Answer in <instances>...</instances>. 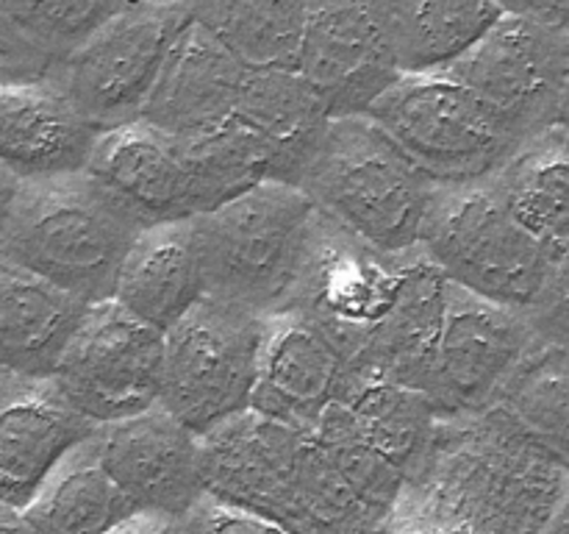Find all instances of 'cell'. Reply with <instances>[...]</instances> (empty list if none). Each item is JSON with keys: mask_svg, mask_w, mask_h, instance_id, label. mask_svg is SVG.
Segmentation results:
<instances>
[{"mask_svg": "<svg viewBox=\"0 0 569 534\" xmlns=\"http://www.w3.org/2000/svg\"><path fill=\"white\" fill-rule=\"evenodd\" d=\"M311 434L320 439L326 454L331 456L333 465L339 467L350 487L356 490L367 510L381 521V532L392 521L395 510H398L400 498L406 493V476L392 459L372 448L359 432H356L353 421L345 412L339 400H333L320 421L311 426Z\"/></svg>", "mask_w": 569, "mask_h": 534, "instance_id": "cell-31", "label": "cell"}, {"mask_svg": "<svg viewBox=\"0 0 569 534\" xmlns=\"http://www.w3.org/2000/svg\"><path fill=\"white\" fill-rule=\"evenodd\" d=\"M98 142L56 76L0 83V161L26 178L83 170Z\"/></svg>", "mask_w": 569, "mask_h": 534, "instance_id": "cell-19", "label": "cell"}, {"mask_svg": "<svg viewBox=\"0 0 569 534\" xmlns=\"http://www.w3.org/2000/svg\"><path fill=\"white\" fill-rule=\"evenodd\" d=\"M20 515L28 532L100 534L120 532L137 510L106 471L92 434L50 471Z\"/></svg>", "mask_w": 569, "mask_h": 534, "instance_id": "cell-24", "label": "cell"}, {"mask_svg": "<svg viewBox=\"0 0 569 534\" xmlns=\"http://www.w3.org/2000/svg\"><path fill=\"white\" fill-rule=\"evenodd\" d=\"M545 343L569 350V248L556 256L542 293L528 309Z\"/></svg>", "mask_w": 569, "mask_h": 534, "instance_id": "cell-35", "label": "cell"}, {"mask_svg": "<svg viewBox=\"0 0 569 534\" xmlns=\"http://www.w3.org/2000/svg\"><path fill=\"white\" fill-rule=\"evenodd\" d=\"M206 295L259 315L292 309L309 276L322 211L303 187L261 181L192 217Z\"/></svg>", "mask_w": 569, "mask_h": 534, "instance_id": "cell-2", "label": "cell"}, {"mask_svg": "<svg viewBox=\"0 0 569 534\" xmlns=\"http://www.w3.org/2000/svg\"><path fill=\"white\" fill-rule=\"evenodd\" d=\"M98 432L56 376L0 367V498L26 510L56 465Z\"/></svg>", "mask_w": 569, "mask_h": 534, "instance_id": "cell-15", "label": "cell"}, {"mask_svg": "<svg viewBox=\"0 0 569 534\" xmlns=\"http://www.w3.org/2000/svg\"><path fill=\"white\" fill-rule=\"evenodd\" d=\"M250 67L189 17L144 106V120L178 137L222 126L237 115Z\"/></svg>", "mask_w": 569, "mask_h": 534, "instance_id": "cell-18", "label": "cell"}, {"mask_svg": "<svg viewBox=\"0 0 569 534\" xmlns=\"http://www.w3.org/2000/svg\"><path fill=\"white\" fill-rule=\"evenodd\" d=\"M20 184H22V178L17 176L11 167H6L3 161H0V237H3L11 209H14V200H17V192H20Z\"/></svg>", "mask_w": 569, "mask_h": 534, "instance_id": "cell-38", "label": "cell"}, {"mask_svg": "<svg viewBox=\"0 0 569 534\" xmlns=\"http://www.w3.org/2000/svg\"><path fill=\"white\" fill-rule=\"evenodd\" d=\"M53 67V56L28 39L0 9V83L37 81V78L50 76Z\"/></svg>", "mask_w": 569, "mask_h": 534, "instance_id": "cell-36", "label": "cell"}, {"mask_svg": "<svg viewBox=\"0 0 569 534\" xmlns=\"http://www.w3.org/2000/svg\"><path fill=\"white\" fill-rule=\"evenodd\" d=\"M298 504L303 532H381V521L356 495L311 428L300 448Z\"/></svg>", "mask_w": 569, "mask_h": 534, "instance_id": "cell-32", "label": "cell"}, {"mask_svg": "<svg viewBox=\"0 0 569 534\" xmlns=\"http://www.w3.org/2000/svg\"><path fill=\"white\" fill-rule=\"evenodd\" d=\"M89 306L0 254V367L53 376Z\"/></svg>", "mask_w": 569, "mask_h": 534, "instance_id": "cell-21", "label": "cell"}, {"mask_svg": "<svg viewBox=\"0 0 569 534\" xmlns=\"http://www.w3.org/2000/svg\"><path fill=\"white\" fill-rule=\"evenodd\" d=\"M567 478V462L537 443L503 404L445 417L387 528L548 532Z\"/></svg>", "mask_w": 569, "mask_h": 534, "instance_id": "cell-1", "label": "cell"}, {"mask_svg": "<svg viewBox=\"0 0 569 534\" xmlns=\"http://www.w3.org/2000/svg\"><path fill=\"white\" fill-rule=\"evenodd\" d=\"M142 226L87 170L26 178L0 254L87 304L114 298L117 276Z\"/></svg>", "mask_w": 569, "mask_h": 534, "instance_id": "cell-4", "label": "cell"}, {"mask_svg": "<svg viewBox=\"0 0 569 534\" xmlns=\"http://www.w3.org/2000/svg\"><path fill=\"white\" fill-rule=\"evenodd\" d=\"M370 117L445 187L489 178L522 145L450 70L403 72Z\"/></svg>", "mask_w": 569, "mask_h": 534, "instance_id": "cell-5", "label": "cell"}, {"mask_svg": "<svg viewBox=\"0 0 569 534\" xmlns=\"http://www.w3.org/2000/svg\"><path fill=\"white\" fill-rule=\"evenodd\" d=\"M194 215L217 209L261 181H278V159L259 131L231 117L203 134L181 137Z\"/></svg>", "mask_w": 569, "mask_h": 534, "instance_id": "cell-29", "label": "cell"}, {"mask_svg": "<svg viewBox=\"0 0 569 534\" xmlns=\"http://www.w3.org/2000/svg\"><path fill=\"white\" fill-rule=\"evenodd\" d=\"M337 400L350 415L356 432L392 459L406 482L422 471L442 417L420 387L356 367Z\"/></svg>", "mask_w": 569, "mask_h": 534, "instance_id": "cell-25", "label": "cell"}, {"mask_svg": "<svg viewBox=\"0 0 569 534\" xmlns=\"http://www.w3.org/2000/svg\"><path fill=\"white\" fill-rule=\"evenodd\" d=\"M559 122L569 131V72H567V87H565V100H561V117H559Z\"/></svg>", "mask_w": 569, "mask_h": 534, "instance_id": "cell-41", "label": "cell"}, {"mask_svg": "<svg viewBox=\"0 0 569 534\" xmlns=\"http://www.w3.org/2000/svg\"><path fill=\"white\" fill-rule=\"evenodd\" d=\"M176 532H206V534H261V532H281L278 523H272L270 517L259 515L253 510H244V506L231 504V501H222L217 495L203 493L194 501L192 510L178 521Z\"/></svg>", "mask_w": 569, "mask_h": 534, "instance_id": "cell-34", "label": "cell"}, {"mask_svg": "<svg viewBox=\"0 0 569 534\" xmlns=\"http://www.w3.org/2000/svg\"><path fill=\"white\" fill-rule=\"evenodd\" d=\"M422 248L453 284L517 309H531L556 261L489 178L442 184Z\"/></svg>", "mask_w": 569, "mask_h": 534, "instance_id": "cell-6", "label": "cell"}, {"mask_svg": "<svg viewBox=\"0 0 569 534\" xmlns=\"http://www.w3.org/2000/svg\"><path fill=\"white\" fill-rule=\"evenodd\" d=\"M295 70L331 117L370 115L376 100L403 76L383 0H309Z\"/></svg>", "mask_w": 569, "mask_h": 534, "instance_id": "cell-12", "label": "cell"}, {"mask_svg": "<svg viewBox=\"0 0 569 534\" xmlns=\"http://www.w3.org/2000/svg\"><path fill=\"white\" fill-rule=\"evenodd\" d=\"M250 70H295L309 0H183Z\"/></svg>", "mask_w": 569, "mask_h": 534, "instance_id": "cell-28", "label": "cell"}, {"mask_svg": "<svg viewBox=\"0 0 569 534\" xmlns=\"http://www.w3.org/2000/svg\"><path fill=\"white\" fill-rule=\"evenodd\" d=\"M300 187L361 243L383 254L422 248L442 184L433 181L370 115L333 117Z\"/></svg>", "mask_w": 569, "mask_h": 534, "instance_id": "cell-3", "label": "cell"}, {"mask_svg": "<svg viewBox=\"0 0 569 534\" xmlns=\"http://www.w3.org/2000/svg\"><path fill=\"white\" fill-rule=\"evenodd\" d=\"M131 3L133 0H0V9L28 39L59 61Z\"/></svg>", "mask_w": 569, "mask_h": 534, "instance_id": "cell-33", "label": "cell"}, {"mask_svg": "<svg viewBox=\"0 0 569 534\" xmlns=\"http://www.w3.org/2000/svg\"><path fill=\"white\" fill-rule=\"evenodd\" d=\"M448 295L450 278L442 267L426 254V248L411 250L400 273L398 293L372 328L356 367L420 387L442 332Z\"/></svg>", "mask_w": 569, "mask_h": 534, "instance_id": "cell-22", "label": "cell"}, {"mask_svg": "<svg viewBox=\"0 0 569 534\" xmlns=\"http://www.w3.org/2000/svg\"><path fill=\"white\" fill-rule=\"evenodd\" d=\"M506 14L542 22L556 31H569V0H498Z\"/></svg>", "mask_w": 569, "mask_h": 534, "instance_id": "cell-37", "label": "cell"}, {"mask_svg": "<svg viewBox=\"0 0 569 534\" xmlns=\"http://www.w3.org/2000/svg\"><path fill=\"white\" fill-rule=\"evenodd\" d=\"M0 532H28L26 523H22L20 510L6 504L3 498H0Z\"/></svg>", "mask_w": 569, "mask_h": 534, "instance_id": "cell-40", "label": "cell"}, {"mask_svg": "<svg viewBox=\"0 0 569 534\" xmlns=\"http://www.w3.org/2000/svg\"><path fill=\"white\" fill-rule=\"evenodd\" d=\"M189 17L183 0H133L56 61V81L94 131H111L144 115L172 42Z\"/></svg>", "mask_w": 569, "mask_h": 534, "instance_id": "cell-8", "label": "cell"}, {"mask_svg": "<svg viewBox=\"0 0 569 534\" xmlns=\"http://www.w3.org/2000/svg\"><path fill=\"white\" fill-rule=\"evenodd\" d=\"M537 443L569 465V350L539 345L498 400Z\"/></svg>", "mask_w": 569, "mask_h": 534, "instance_id": "cell-30", "label": "cell"}, {"mask_svg": "<svg viewBox=\"0 0 569 534\" xmlns=\"http://www.w3.org/2000/svg\"><path fill=\"white\" fill-rule=\"evenodd\" d=\"M261 337L264 315L206 295L164 334L159 404L198 434L250 409Z\"/></svg>", "mask_w": 569, "mask_h": 534, "instance_id": "cell-7", "label": "cell"}, {"mask_svg": "<svg viewBox=\"0 0 569 534\" xmlns=\"http://www.w3.org/2000/svg\"><path fill=\"white\" fill-rule=\"evenodd\" d=\"M520 142L559 126L569 72V31L503 14L453 67Z\"/></svg>", "mask_w": 569, "mask_h": 534, "instance_id": "cell-11", "label": "cell"}, {"mask_svg": "<svg viewBox=\"0 0 569 534\" xmlns=\"http://www.w3.org/2000/svg\"><path fill=\"white\" fill-rule=\"evenodd\" d=\"M306 428L244 409L200 434L203 493L253 510L281 526L303 532L298 504V465Z\"/></svg>", "mask_w": 569, "mask_h": 534, "instance_id": "cell-13", "label": "cell"}, {"mask_svg": "<svg viewBox=\"0 0 569 534\" xmlns=\"http://www.w3.org/2000/svg\"><path fill=\"white\" fill-rule=\"evenodd\" d=\"M548 532H553V534L569 532V478H567L565 495H561L559 506H556L553 517H550V523H548Z\"/></svg>", "mask_w": 569, "mask_h": 534, "instance_id": "cell-39", "label": "cell"}, {"mask_svg": "<svg viewBox=\"0 0 569 534\" xmlns=\"http://www.w3.org/2000/svg\"><path fill=\"white\" fill-rule=\"evenodd\" d=\"M545 345L528 309L498 304L450 281L448 312L420 389L437 415H478L503 398L511 378Z\"/></svg>", "mask_w": 569, "mask_h": 534, "instance_id": "cell-9", "label": "cell"}, {"mask_svg": "<svg viewBox=\"0 0 569 534\" xmlns=\"http://www.w3.org/2000/svg\"><path fill=\"white\" fill-rule=\"evenodd\" d=\"M353 359L345 345L303 309L264 317L253 409L311 428L342 395Z\"/></svg>", "mask_w": 569, "mask_h": 534, "instance_id": "cell-16", "label": "cell"}, {"mask_svg": "<svg viewBox=\"0 0 569 534\" xmlns=\"http://www.w3.org/2000/svg\"><path fill=\"white\" fill-rule=\"evenodd\" d=\"M489 181L553 259L565 254L569 248V131L561 122L526 139Z\"/></svg>", "mask_w": 569, "mask_h": 534, "instance_id": "cell-26", "label": "cell"}, {"mask_svg": "<svg viewBox=\"0 0 569 534\" xmlns=\"http://www.w3.org/2000/svg\"><path fill=\"white\" fill-rule=\"evenodd\" d=\"M106 471L137 512H153L172 523L203 495L200 434L156 404L139 415L103 423L94 432Z\"/></svg>", "mask_w": 569, "mask_h": 534, "instance_id": "cell-14", "label": "cell"}, {"mask_svg": "<svg viewBox=\"0 0 569 534\" xmlns=\"http://www.w3.org/2000/svg\"><path fill=\"white\" fill-rule=\"evenodd\" d=\"M403 72L450 70L506 14L498 0H383Z\"/></svg>", "mask_w": 569, "mask_h": 534, "instance_id": "cell-27", "label": "cell"}, {"mask_svg": "<svg viewBox=\"0 0 569 534\" xmlns=\"http://www.w3.org/2000/svg\"><path fill=\"white\" fill-rule=\"evenodd\" d=\"M233 117L270 142L278 159V181L298 187L333 120L298 70H250Z\"/></svg>", "mask_w": 569, "mask_h": 534, "instance_id": "cell-23", "label": "cell"}, {"mask_svg": "<svg viewBox=\"0 0 569 534\" xmlns=\"http://www.w3.org/2000/svg\"><path fill=\"white\" fill-rule=\"evenodd\" d=\"M203 298L206 278L192 217L142 228L117 276V304L167 334Z\"/></svg>", "mask_w": 569, "mask_h": 534, "instance_id": "cell-20", "label": "cell"}, {"mask_svg": "<svg viewBox=\"0 0 569 534\" xmlns=\"http://www.w3.org/2000/svg\"><path fill=\"white\" fill-rule=\"evenodd\" d=\"M83 170L142 228L194 217L181 137L144 117L98 134Z\"/></svg>", "mask_w": 569, "mask_h": 534, "instance_id": "cell-17", "label": "cell"}, {"mask_svg": "<svg viewBox=\"0 0 569 534\" xmlns=\"http://www.w3.org/2000/svg\"><path fill=\"white\" fill-rule=\"evenodd\" d=\"M164 334L114 298L89 306L56 365V382L92 423L122 421L159 404Z\"/></svg>", "mask_w": 569, "mask_h": 534, "instance_id": "cell-10", "label": "cell"}]
</instances>
